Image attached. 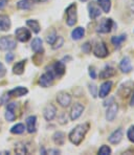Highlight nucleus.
<instances>
[{
	"instance_id": "1",
	"label": "nucleus",
	"mask_w": 134,
	"mask_h": 155,
	"mask_svg": "<svg viewBox=\"0 0 134 155\" xmlns=\"http://www.w3.org/2000/svg\"><path fill=\"white\" fill-rule=\"evenodd\" d=\"M90 125L88 123H83V124H79L74 127V129L70 131L68 138H69L70 143H74V146H79L83 142V140L85 138V135L87 134V132L89 131Z\"/></svg>"
},
{
	"instance_id": "2",
	"label": "nucleus",
	"mask_w": 134,
	"mask_h": 155,
	"mask_svg": "<svg viewBox=\"0 0 134 155\" xmlns=\"http://www.w3.org/2000/svg\"><path fill=\"white\" fill-rule=\"evenodd\" d=\"M66 23L68 26H74L78 21V13H77V4L71 3L66 8Z\"/></svg>"
},
{
	"instance_id": "3",
	"label": "nucleus",
	"mask_w": 134,
	"mask_h": 155,
	"mask_svg": "<svg viewBox=\"0 0 134 155\" xmlns=\"http://www.w3.org/2000/svg\"><path fill=\"white\" fill-rule=\"evenodd\" d=\"M114 26H116V24L114 23V21L111 18H104V19L101 20L100 24L97 25L96 31L101 34H108L112 31Z\"/></svg>"
},
{
	"instance_id": "4",
	"label": "nucleus",
	"mask_w": 134,
	"mask_h": 155,
	"mask_svg": "<svg viewBox=\"0 0 134 155\" xmlns=\"http://www.w3.org/2000/svg\"><path fill=\"white\" fill-rule=\"evenodd\" d=\"M92 51H93V54L96 58H101V59L106 58L109 54L107 45H106V43L103 42V41H99V42L95 43Z\"/></svg>"
},
{
	"instance_id": "5",
	"label": "nucleus",
	"mask_w": 134,
	"mask_h": 155,
	"mask_svg": "<svg viewBox=\"0 0 134 155\" xmlns=\"http://www.w3.org/2000/svg\"><path fill=\"white\" fill-rule=\"evenodd\" d=\"M17 43L12 36H5L0 38V51H12L16 48Z\"/></svg>"
},
{
	"instance_id": "6",
	"label": "nucleus",
	"mask_w": 134,
	"mask_h": 155,
	"mask_svg": "<svg viewBox=\"0 0 134 155\" xmlns=\"http://www.w3.org/2000/svg\"><path fill=\"white\" fill-rule=\"evenodd\" d=\"M54 74H53L51 69L47 70L45 74H43L42 76L40 77L39 79V85L41 87H44V88H47V87H51V85L54 84Z\"/></svg>"
},
{
	"instance_id": "7",
	"label": "nucleus",
	"mask_w": 134,
	"mask_h": 155,
	"mask_svg": "<svg viewBox=\"0 0 134 155\" xmlns=\"http://www.w3.org/2000/svg\"><path fill=\"white\" fill-rule=\"evenodd\" d=\"M15 36L16 39L20 42H27V41L31 39V31L27 28H24V27H18L15 31Z\"/></svg>"
},
{
	"instance_id": "8",
	"label": "nucleus",
	"mask_w": 134,
	"mask_h": 155,
	"mask_svg": "<svg viewBox=\"0 0 134 155\" xmlns=\"http://www.w3.org/2000/svg\"><path fill=\"white\" fill-rule=\"evenodd\" d=\"M57 102H58V104L60 105L61 107H64V108H66L70 105L71 103V95L69 94V93L65 92V91H61V92L58 93V95H57Z\"/></svg>"
},
{
	"instance_id": "9",
	"label": "nucleus",
	"mask_w": 134,
	"mask_h": 155,
	"mask_svg": "<svg viewBox=\"0 0 134 155\" xmlns=\"http://www.w3.org/2000/svg\"><path fill=\"white\" fill-rule=\"evenodd\" d=\"M117 111H119V105L112 102L110 105H108L107 111H106V120L108 122H113L117 115Z\"/></svg>"
},
{
	"instance_id": "10",
	"label": "nucleus",
	"mask_w": 134,
	"mask_h": 155,
	"mask_svg": "<svg viewBox=\"0 0 134 155\" xmlns=\"http://www.w3.org/2000/svg\"><path fill=\"white\" fill-rule=\"evenodd\" d=\"M57 115V108L53 104H48L44 109H43V116L47 122L53 120Z\"/></svg>"
},
{
	"instance_id": "11",
	"label": "nucleus",
	"mask_w": 134,
	"mask_h": 155,
	"mask_svg": "<svg viewBox=\"0 0 134 155\" xmlns=\"http://www.w3.org/2000/svg\"><path fill=\"white\" fill-rule=\"evenodd\" d=\"M123 136H124V133H123V130L122 128L116 129L115 131H113L112 133L109 135L108 137V142L112 145H117L122 142L123 140Z\"/></svg>"
},
{
	"instance_id": "12",
	"label": "nucleus",
	"mask_w": 134,
	"mask_h": 155,
	"mask_svg": "<svg viewBox=\"0 0 134 155\" xmlns=\"http://www.w3.org/2000/svg\"><path fill=\"white\" fill-rule=\"evenodd\" d=\"M51 70L53 71V74H54V77L61 78L63 74H65V65L62 61H57L54 63V65L51 66Z\"/></svg>"
},
{
	"instance_id": "13",
	"label": "nucleus",
	"mask_w": 134,
	"mask_h": 155,
	"mask_svg": "<svg viewBox=\"0 0 134 155\" xmlns=\"http://www.w3.org/2000/svg\"><path fill=\"white\" fill-rule=\"evenodd\" d=\"M42 1H46V0H20L17 3V8L19 10H29L34 5Z\"/></svg>"
},
{
	"instance_id": "14",
	"label": "nucleus",
	"mask_w": 134,
	"mask_h": 155,
	"mask_svg": "<svg viewBox=\"0 0 134 155\" xmlns=\"http://www.w3.org/2000/svg\"><path fill=\"white\" fill-rule=\"evenodd\" d=\"M84 109H85V107H84L82 104H80V103L74 104L71 108V111H70V118H71V120H78V118L82 115V113L84 112Z\"/></svg>"
},
{
	"instance_id": "15",
	"label": "nucleus",
	"mask_w": 134,
	"mask_h": 155,
	"mask_svg": "<svg viewBox=\"0 0 134 155\" xmlns=\"http://www.w3.org/2000/svg\"><path fill=\"white\" fill-rule=\"evenodd\" d=\"M112 85H113V83L111 81L104 82L101 85V87H100V91L97 95H99L101 99H105L106 97H108V94L110 93L111 89H112Z\"/></svg>"
},
{
	"instance_id": "16",
	"label": "nucleus",
	"mask_w": 134,
	"mask_h": 155,
	"mask_svg": "<svg viewBox=\"0 0 134 155\" xmlns=\"http://www.w3.org/2000/svg\"><path fill=\"white\" fill-rule=\"evenodd\" d=\"M133 88V83L132 82H127V83L123 84V85L119 87V91H117V94L122 97H127L131 94V91H132Z\"/></svg>"
},
{
	"instance_id": "17",
	"label": "nucleus",
	"mask_w": 134,
	"mask_h": 155,
	"mask_svg": "<svg viewBox=\"0 0 134 155\" xmlns=\"http://www.w3.org/2000/svg\"><path fill=\"white\" fill-rule=\"evenodd\" d=\"M119 69L122 70V72L124 74H129V72L132 71L133 67L131 64V60L129 57H124L122 59V61L119 62Z\"/></svg>"
},
{
	"instance_id": "18",
	"label": "nucleus",
	"mask_w": 134,
	"mask_h": 155,
	"mask_svg": "<svg viewBox=\"0 0 134 155\" xmlns=\"http://www.w3.org/2000/svg\"><path fill=\"white\" fill-rule=\"evenodd\" d=\"M26 129L28 133H35L37 130V116L31 115L26 118Z\"/></svg>"
},
{
	"instance_id": "19",
	"label": "nucleus",
	"mask_w": 134,
	"mask_h": 155,
	"mask_svg": "<svg viewBox=\"0 0 134 155\" xmlns=\"http://www.w3.org/2000/svg\"><path fill=\"white\" fill-rule=\"evenodd\" d=\"M115 74H116V70L113 67H111V66L107 65L103 68V70H102L101 72H100V79L101 80L110 79L111 77L115 76Z\"/></svg>"
},
{
	"instance_id": "20",
	"label": "nucleus",
	"mask_w": 134,
	"mask_h": 155,
	"mask_svg": "<svg viewBox=\"0 0 134 155\" xmlns=\"http://www.w3.org/2000/svg\"><path fill=\"white\" fill-rule=\"evenodd\" d=\"M12 26V22L10 17L6 15H0V31H10Z\"/></svg>"
},
{
	"instance_id": "21",
	"label": "nucleus",
	"mask_w": 134,
	"mask_h": 155,
	"mask_svg": "<svg viewBox=\"0 0 134 155\" xmlns=\"http://www.w3.org/2000/svg\"><path fill=\"white\" fill-rule=\"evenodd\" d=\"M88 11H89V17L91 18L92 20L93 19H96L97 17L101 16V10L96 6L95 2H90L88 4Z\"/></svg>"
},
{
	"instance_id": "22",
	"label": "nucleus",
	"mask_w": 134,
	"mask_h": 155,
	"mask_svg": "<svg viewBox=\"0 0 134 155\" xmlns=\"http://www.w3.org/2000/svg\"><path fill=\"white\" fill-rule=\"evenodd\" d=\"M27 92H28L27 88L22 87V86H18V87H16V88H14V89L8 91V95L19 97H23V95L27 94Z\"/></svg>"
},
{
	"instance_id": "23",
	"label": "nucleus",
	"mask_w": 134,
	"mask_h": 155,
	"mask_svg": "<svg viewBox=\"0 0 134 155\" xmlns=\"http://www.w3.org/2000/svg\"><path fill=\"white\" fill-rule=\"evenodd\" d=\"M15 109H16V104L15 103H11L8 105V108H6V112H5V118L8 122H13L16 118L15 114Z\"/></svg>"
},
{
	"instance_id": "24",
	"label": "nucleus",
	"mask_w": 134,
	"mask_h": 155,
	"mask_svg": "<svg viewBox=\"0 0 134 155\" xmlns=\"http://www.w3.org/2000/svg\"><path fill=\"white\" fill-rule=\"evenodd\" d=\"M31 49L36 52V54H43L44 49H43L42 40L40 38H35L31 42Z\"/></svg>"
},
{
	"instance_id": "25",
	"label": "nucleus",
	"mask_w": 134,
	"mask_h": 155,
	"mask_svg": "<svg viewBox=\"0 0 134 155\" xmlns=\"http://www.w3.org/2000/svg\"><path fill=\"white\" fill-rule=\"evenodd\" d=\"M127 39V35L126 34H123L121 36H113L111 38V43L114 45V47L116 48H121L122 47V44L126 41Z\"/></svg>"
},
{
	"instance_id": "26",
	"label": "nucleus",
	"mask_w": 134,
	"mask_h": 155,
	"mask_svg": "<svg viewBox=\"0 0 134 155\" xmlns=\"http://www.w3.org/2000/svg\"><path fill=\"white\" fill-rule=\"evenodd\" d=\"M53 140L56 145L58 146H63L65 143V134L61 131H57L56 133L53 135Z\"/></svg>"
},
{
	"instance_id": "27",
	"label": "nucleus",
	"mask_w": 134,
	"mask_h": 155,
	"mask_svg": "<svg viewBox=\"0 0 134 155\" xmlns=\"http://www.w3.org/2000/svg\"><path fill=\"white\" fill-rule=\"evenodd\" d=\"M97 5L102 8L104 13L108 14L111 10V0H96Z\"/></svg>"
},
{
	"instance_id": "28",
	"label": "nucleus",
	"mask_w": 134,
	"mask_h": 155,
	"mask_svg": "<svg viewBox=\"0 0 134 155\" xmlns=\"http://www.w3.org/2000/svg\"><path fill=\"white\" fill-rule=\"evenodd\" d=\"M25 62L26 60H22V61H19L17 62L13 67V72L15 74H22L24 72V67H25Z\"/></svg>"
},
{
	"instance_id": "29",
	"label": "nucleus",
	"mask_w": 134,
	"mask_h": 155,
	"mask_svg": "<svg viewBox=\"0 0 134 155\" xmlns=\"http://www.w3.org/2000/svg\"><path fill=\"white\" fill-rule=\"evenodd\" d=\"M84 35H85V28L82 26L76 27L71 33V37L74 40H80L84 37Z\"/></svg>"
},
{
	"instance_id": "30",
	"label": "nucleus",
	"mask_w": 134,
	"mask_h": 155,
	"mask_svg": "<svg viewBox=\"0 0 134 155\" xmlns=\"http://www.w3.org/2000/svg\"><path fill=\"white\" fill-rule=\"evenodd\" d=\"M26 25L28 26L35 34H38L41 31L39 22H38L37 20H35V19H28L26 21Z\"/></svg>"
},
{
	"instance_id": "31",
	"label": "nucleus",
	"mask_w": 134,
	"mask_h": 155,
	"mask_svg": "<svg viewBox=\"0 0 134 155\" xmlns=\"http://www.w3.org/2000/svg\"><path fill=\"white\" fill-rule=\"evenodd\" d=\"M25 130V127H24L23 124H16L15 126L12 127L11 129V132L13 134H22Z\"/></svg>"
},
{
	"instance_id": "32",
	"label": "nucleus",
	"mask_w": 134,
	"mask_h": 155,
	"mask_svg": "<svg viewBox=\"0 0 134 155\" xmlns=\"http://www.w3.org/2000/svg\"><path fill=\"white\" fill-rule=\"evenodd\" d=\"M57 37H58V35H57L56 31H54V29H53V31H51V33H49L48 35H47V37H46V42L48 43V44L53 45V44H54V42L56 41Z\"/></svg>"
},
{
	"instance_id": "33",
	"label": "nucleus",
	"mask_w": 134,
	"mask_h": 155,
	"mask_svg": "<svg viewBox=\"0 0 134 155\" xmlns=\"http://www.w3.org/2000/svg\"><path fill=\"white\" fill-rule=\"evenodd\" d=\"M15 152L17 154H26L27 153V150H26L25 146H24L23 143H17V145H16Z\"/></svg>"
},
{
	"instance_id": "34",
	"label": "nucleus",
	"mask_w": 134,
	"mask_h": 155,
	"mask_svg": "<svg viewBox=\"0 0 134 155\" xmlns=\"http://www.w3.org/2000/svg\"><path fill=\"white\" fill-rule=\"evenodd\" d=\"M63 44H64V39H63V37H61V36H59V37H57L56 41L54 42L53 48L54 49H58V48H60Z\"/></svg>"
},
{
	"instance_id": "35",
	"label": "nucleus",
	"mask_w": 134,
	"mask_h": 155,
	"mask_svg": "<svg viewBox=\"0 0 134 155\" xmlns=\"http://www.w3.org/2000/svg\"><path fill=\"white\" fill-rule=\"evenodd\" d=\"M100 155H109L111 154V148L109 146H106V145H103L101 148H100L99 152H97Z\"/></svg>"
},
{
	"instance_id": "36",
	"label": "nucleus",
	"mask_w": 134,
	"mask_h": 155,
	"mask_svg": "<svg viewBox=\"0 0 134 155\" xmlns=\"http://www.w3.org/2000/svg\"><path fill=\"white\" fill-rule=\"evenodd\" d=\"M127 136H128V140H130L131 143H134V125H133V126H131L130 128L128 129Z\"/></svg>"
},
{
	"instance_id": "37",
	"label": "nucleus",
	"mask_w": 134,
	"mask_h": 155,
	"mask_svg": "<svg viewBox=\"0 0 134 155\" xmlns=\"http://www.w3.org/2000/svg\"><path fill=\"white\" fill-rule=\"evenodd\" d=\"M82 51L85 52V54H89V52L91 51V43L86 42L85 44L82 46Z\"/></svg>"
},
{
	"instance_id": "38",
	"label": "nucleus",
	"mask_w": 134,
	"mask_h": 155,
	"mask_svg": "<svg viewBox=\"0 0 134 155\" xmlns=\"http://www.w3.org/2000/svg\"><path fill=\"white\" fill-rule=\"evenodd\" d=\"M89 90H90V93L93 97H97V93H96V86L94 84H90L89 85Z\"/></svg>"
},
{
	"instance_id": "39",
	"label": "nucleus",
	"mask_w": 134,
	"mask_h": 155,
	"mask_svg": "<svg viewBox=\"0 0 134 155\" xmlns=\"http://www.w3.org/2000/svg\"><path fill=\"white\" fill-rule=\"evenodd\" d=\"M89 76L91 79H96V72H95V69L93 66H90L89 67Z\"/></svg>"
},
{
	"instance_id": "40",
	"label": "nucleus",
	"mask_w": 134,
	"mask_h": 155,
	"mask_svg": "<svg viewBox=\"0 0 134 155\" xmlns=\"http://www.w3.org/2000/svg\"><path fill=\"white\" fill-rule=\"evenodd\" d=\"M5 74H6V69H5V67H4V65L2 64L1 62H0V79H1V78H3L4 76H5Z\"/></svg>"
},
{
	"instance_id": "41",
	"label": "nucleus",
	"mask_w": 134,
	"mask_h": 155,
	"mask_svg": "<svg viewBox=\"0 0 134 155\" xmlns=\"http://www.w3.org/2000/svg\"><path fill=\"white\" fill-rule=\"evenodd\" d=\"M60 150L58 149H49L47 151H44V154H60Z\"/></svg>"
},
{
	"instance_id": "42",
	"label": "nucleus",
	"mask_w": 134,
	"mask_h": 155,
	"mask_svg": "<svg viewBox=\"0 0 134 155\" xmlns=\"http://www.w3.org/2000/svg\"><path fill=\"white\" fill-rule=\"evenodd\" d=\"M5 60L8 61V62H12V61L14 60V54H12V52H8V54H6Z\"/></svg>"
},
{
	"instance_id": "43",
	"label": "nucleus",
	"mask_w": 134,
	"mask_h": 155,
	"mask_svg": "<svg viewBox=\"0 0 134 155\" xmlns=\"http://www.w3.org/2000/svg\"><path fill=\"white\" fill-rule=\"evenodd\" d=\"M6 3H8V0H0V10H2L6 5Z\"/></svg>"
},
{
	"instance_id": "44",
	"label": "nucleus",
	"mask_w": 134,
	"mask_h": 155,
	"mask_svg": "<svg viewBox=\"0 0 134 155\" xmlns=\"http://www.w3.org/2000/svg\"><path fill=\"white\" fill-rule=\"evenodd\" d=\"M130 106H134V91L133 93L131 94V100H130Z\"/></svg>"
},
{
	"instance_id": "45",
	"label": "nucleus",
	"mask_w": 134,
	"mask_h": 155,
	"mask_svg": "<svg viewBox=\"0 0 134 155\" xmlns=\"http://www.w3.org/2000/svg\"><path fill=\"white\" fill-rule=\"evenodd\" d=\"M113 101H114V99H113V97H111L109 101H105V102H104V106H108V105H110L109 103H110V102H113Z\"/></svg>"
},
{
	"instance_id": "46",
	"label": "nucleus",
	"mask_w": 134,
	"mask_h": 155,
	"mask_svg": "<svg viewBox=\"0 0 134 155\" xmlns=\"http://www.w3.org/2000/svg\"><path fill=\"white\" fill-rule=\"evenodd\" d=\"M80 1H82V2H86L87 0H80Z\"/></svg>"
}]
</instances>
